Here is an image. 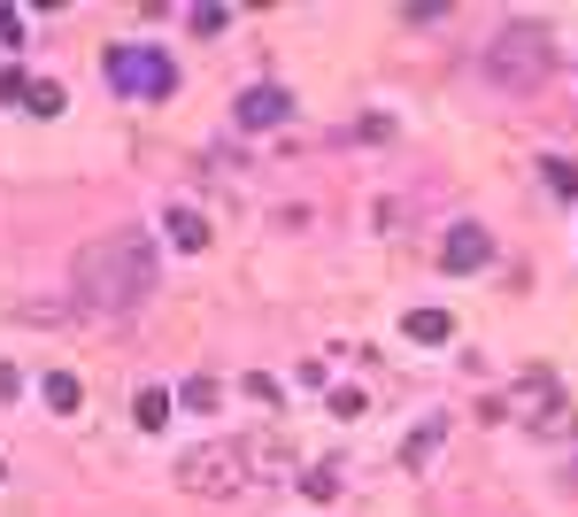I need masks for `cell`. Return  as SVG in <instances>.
Wrapping results in <instances>:
<instances>
[{
	"label": "cell",
	"mask_w": 578,
	"mask_h": 517,
	"mask_svg": "<svg viewBox=\"0 0 578 517\" xmlns=\"http://www.w3.org/2000/svg\"><path fill=\"white\" fill-rule=\"evenodd\" d=\"M363 409H371V394H355V386L332 394V417H363Z\"/></svg>",
	"instance_id": "16"
},
{
	"label": "cell",
	"mask_w": 578,
	"mask_h": 517,
	"mask_svg": "<svg viewBox=\"0 0 578 517\" xmlns=\"http://www.w3.org/2000/svg\"><path fill=\"white\" fill-rule=\"evenodd\" d=\"M132 425H140V433H162V425H170V394H162V386H140V394H132Z\"/></svg>",
	"instance_id": "8"
},
{
	"label": "cell",
	"mask_w": 578,
	"mask_h": 517,
	"mask_svg": "<svg viewBox=\"0 0 578 517\" xmlns=\"http://www.w3.org/2000/svg\"><path fill=\"white\" fill-rule=\"evenodd\" d=\"M23 93H31V78L23 70H0V101H23Z\"/></svg>",
	"instance_id": "19"
},
{
	"label": "cell",
	"mask_w": 578,
	"mask_h": 517,
	"mask_svg": "<svg viewBox=\"0 0 578 517\" xmlns=\"http://www.w3.org/2000/svg\"><path fill=\"white\" fill-rule=\"evenodd\" d=\"M0 472H8V464H0Z\"/></svg>",
	"instance_id": "22"
},
{
	"label": "cell",
	"mask_w": 578,
	"mask_h": 517,
	"mask_svg": "<svg viewBox=\"0 0 578 517\" xmlns=\"http://www.w3.org/2000/svg\"><path fill=\"white\" fill-rule=\"evenodd\" d=\"M154 278H162V263H154V240L146 232H101L70 263V294L93 317H132L146 294H154Z\"/></svg>",
	"instance_id": "1"
},
{
	"label": "cell",
	"mask_w": 578,
	"mask_h": 517,
	"mask_svg": "<svg viewBox=\"0 0 578 517\" xmlns=\"http://www.w3.org/2000/svg\"><path fill=\"white\" fill-rule=\"evenodd\" d=\"M402 333H409V341H425V347H439L455 325H447V310H409V317H402Z\"/></svg>",
	"instance_id": "10"
},
{
	"label": "cell",
	"mask_w": 578,
	"mask_h": 517,
	"mask_svg": "<svg viewBox=\"0 0 578 517\" xmlns=\"http://www.w3.org/2000/svg\"><path fill=\"white\" fill-rule=\"evenodd\" d=\"M170 402H185V409H201V417H209V409H224V386H216V378L201 371V378H185V386H178Z\"/></svg>",
	"instance_id": "11"
},
{
	"label": "cell",
	"mask_w": 578,
	"mask_h": 517,
	"mask_svg": "<svg viewBox=\"0 0 578 517\" xmlns=\"http://www.w3.org/2000/svg\"><path fill=\"white\" fill-rule=\"evenodd\" d=\"M301 495H308V503H332V495H339V472H301Z\"/></svg>",
	"instance_id": "15"
},
{
	"label": "cell",
	"mask_w": 578,
	"mask_h": 517,
	"mask_svg": "<svg viewBox=\"0 0 578 517\" xmlns=\"http://www.w3.org/2000/svg\"><path fill=\"white\" fill-rule=\"evenodd\" d=\"M39 394H47V409H54V417H70V409H85V386H78L70 371H47V386H39Z\"/></svg>",
	"instance_id": "9"
},
{
	"label": "cell",
	"mask_w": 578,
	"mask_h": 517,
	"mask_svg": "<svg viewBox=\"0 0 578 517\" xmlns=\"http://www.w3.org/2000/svg\"><path fill=\"white\" fill-rule=\"evenodd\" d=\"M185 23H193L201 39H216V31L232 23V8H216V0H201V8H185Z\"/></svg>",
	"instance_id": "14"
},
{
	"label": "cell",
	"mask_w": 578,
	"mask_h": 517,
	"mask_svg": "<svg viewBox=\"0 0 578 517\" xmlns=\"http://www.w3.org/2000/svg\"><path fill=\"white\" fill-rule=\"evenodd\" d=\"M23 109H31V116H62V78H31Z\"/></svg>",
	"instance_id": "12"
},
{
	"label": "cell",
	"mask_w": 578,
	"mask_h": 517,
	"mask_svg": "<svg viewBox=\"0 0 578 517\" xmlns=\"http://www.w3.org/2000/svg\"><path fill=\"white\" fill-rule=\"evenodd\" d=\"M16 386H23V371H16V363H0V402H8Z\"/></svg>",
	"instance_id": "20"
},
{
	"label": "cell",
	"mask_w": 578,
	"mask_h": 517,
	"mask_svg": "<svg viewBox=\"0 0 578 517\" xmlns=\"http://www.w3.org/2000/svg\"><path fill=\"white\" fill-rule=\"evenodd\" d=\"M439 433H447L439 417H433V425H417V433H409V448H402V464H409V472H425V456L439 448Z\"/></svg>",
	"instance_id": "13"
},
{
	"label": "cell",
	"mask_w": 578,
	"mask_h": 517,
	"mask_svg": "<svg viewBox=\"0 0 578 517\" xmlns=\"http://www.w3.org/2000/svg\"><path fill=\"white\" fill-rule=\"evenodd\" d=\"M232 116H240V132H271V124H286L293 116V93L286 85H255V93H240Z\"/></svg>",
	"instance_id": "6"
},
{
	"label": "cell",
	"mask_w": 578,
	"mask_h": 517,
	"mask_svg": "<svg viewBox=\"0 0 578 517\" xmlns=\"http://www.w3.org/2000/svg\"><path fill=\"white\" fill-rule=\"evenodd\" d=\"M564 479H571V487H578V456H571V464H564Z\"/></svg>",
	"instance_id": "21"
},
{
	"label": "cell",
	"mask_w": 578,
	"mask_h": 517,
	"mask_svg": "<svg viewBox=\"0 0 578 517\" xmlns=\"http://www.w3.org/2000/svg\"><path fill=\"white\" fill-rule=\"evenodd\" d=\"M101 70H109V85L132 93V101H162V93H178V62H170L162 47H109Z\"/></svg>",
	"instance_id": "3"
},
{
	"label": "cell",
	"mask_w": 578,
	"mask_h": 517,
	"mask_svg": "<svg viewBox=\"0 0 578 517\" xmlns=\"http://www.w3.org/2000/svg\"><path fill=\"white\" fill-rule=\"evenodd\" d=\"M548 78H556V31L533 23V16L501 23L494 47H486V85L494 93H540Z\"/></svg>",
	"instance_id": "2"
},
{
	"label": "cell",
	"mask_w": 578,
	"mask_h": 517,
	"mask_svg": "<svg viewBox=\"0 0 578 517\" xmlns=\"http://www.w3.org/2000/svg\"><path fill=\"white\" fill-rule=\"evenodd\" d=\"M178 487H185V495H209V503H224V495H240V487H247V456H240V448H224V440H209V448H185V464H178Z\"/></svg>",
	"instance_id": "4"
},
{
	"label": "cell",
	"mask_w": 578,
	"mask_h": 517,
	"mask_svg": "<svg viewBox=\"0 0 578 517\" xmlns=\"http://www.w3.org/2000/svg\"><path fill=\"white\" fill-rule=\"evenodd\" d=\"M162 232H170V247H178V255H201V247H209V224H201L193 209H170V216H162Z\"/></svg>",
	"instance_id": "7"
},
{
	"label": "cell",
	"mask_w": 578,
	"mask_h": 517,
	"mask_svg": "<svg viewBox=\"0 0 578 517\" xmlns=\"http://www.w3.org/2000/svg\"><path fill=\"white\" fill-rule=\"evenodd\" d=\"M494 263V240H486V224H447V240H439V271H486Z\"/></svg>",
	"instance_id": "5"
},
{
	"label": "cell",
	"mask_w": 578,
	"mask_h": 517,
	"mask_svg": "<svg viewBox=\"0 0 578 517\" xmlns=\"http://www.w3.org/2000/svg\"><path fill=\"white\" fill-rule=\"evenodd\" d=\"M31 31H23V8H0V47H23Z\"/></svg>",
	"instance_id": "17"
},
{
	"label": "cell",
	"mask_w": 578,
	"mask_h": 517,
	"mask_svg": "<svg viewBox=\"0 0 578 517\" xmlns=\"http://www.w3.org/2000/svg\"><path fill=\"white\" fill-rule=\"evenodd\" d=\"M548 185H556V193H578V171H571V163H556V155H548Z\"/></svg>",
	"instance_id": "18"
}]
</instances>
